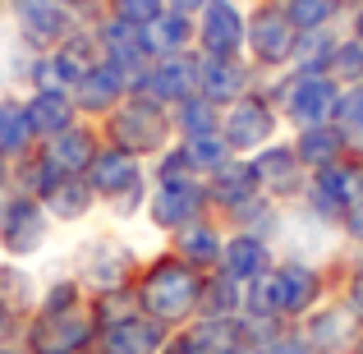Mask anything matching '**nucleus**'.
Masks as SVG:
<instances>
[{"label": "nucleus", "instance_id": "nucleus-1", "mask_svg": "<svg viewBox=\"0 0 363 354\" xmlns=\"http://www.w3.org/2000/svg\"><path fill=\"white\" fill-rule=\"evenodd\" d=\"M336 262V258H331ZM331 262H308V258L281 253L276 267L262 276L257 285H248V304L244 309H262L272 313L285 327H299L322 299L336 294V276H331Z\"/></svg>", "mask_w": 363, "mask_h": 354}, {"label": "nucleus", "instance_id": "nucleus-2", "mask_svg": "<svg viewBox=\"0 0 363 354\" xmlns=\"http://www.w3.org/2000/svg\"><path fill=\"white\" fill-rule=\"evenodd\" d=\"M203 281H207V272H198L184 258H175L170 248H161V253L143 258L133 294H138V309L147 313V318H157L161 327L179 331L203 309Z\"/></svg>", "mask_w": 363, "mask_h": 354}, {"label": "nucleus", "instance_id": "nucleus-3", "mask_svg": "<svg viewBox=\"0 0 363 354\" xmlns=\"http://www.w3.org/2000/svg\"><path fill=\"white\" fill-rule=\"evenodd\" d=\"M101 138H106L111 148L138 157V161H157L161 152L175 143V124H170L166 106H157V101L129 92V97L101 120Z\"/></svg>", "mask_w": 363, "mask_h": 354}, {"label": "nucleus", "instance_id": "nucleus-4", "mask_svg": "<svg viewBox=\"0 0 363 354\" xmlns=\"http://www.w3.org/2000/svg\"><path fill=\"white\" fill-rule=\"evenodd\" d=\"M267 92H272L276 111L285 120V133L294 129H313V124L336 120L340 106V83L331 74H303V70H285L276 79H267Z\"/></svg>", "mask_w": 363, "mask_h": 354}, {"label": "nucleus", "instance_id": "nucleus-5", "mask_svg": "<svg viewBox=\"0 0 363 354\" xmlns=\"http://www.w3.org/2000/svg\"><path fill=\"white\" fill-rule=\"evenodd\" d=\"M359 194H363V157L350 152V157L331 161L322 170H308V189L294 207H303L313 221H322L327 231L340 235V221H345V212L354 207Z\"/></svg>", "mask_w": 363, "mask_h": 354}, {"label": "nucleus", "instance_id": "nucleus-6", "mask_svg": "<svg viewBox=\"0 0 363 354\" xmlns=\"http://www.w3.org/2000/svg\"><path fill=\"white\" fill-rule=\"evenodd\" d=\"M138 248L120 235H92L79 244L74 253V276L88 294H111V290H129L138 281Z\"/></svg>", "mask_w": 363, "mask_h": 354}, {"label": "nucleus", "instance_id": "nucleus-7", "mask_svg": "<svg viewBox=\"0 0 363 354\" xmlns=\"http://www.w3.org/2000/svg\"><path fill=\"white\" fill-rule=\"evenodd\" d=\"M294 46H299V28L290 23L281 5H267V0H253L248 5V42L244 55L262 79H276V74L294 70Z\"/></svg>", "mask_w": 363, "mask_h": 354}, {"label": "nucleus", "instance_id": "nucleus-8", "mask_svg": "<svg viewBox=\"0 0 363 354\" xmlns=\"http://www.w3.org/2000/svg\"><path fill=\"white\" fill-rule=\"evenodd\" d=\"M281 133H285V120H281V111H276L272 92H267V79L221 111V138L230 143L235 157H253L267 143H276Z\"/></svg>", "mask_w": 363, "mask_h": 354}, {"label": "nucleus", "instance_id": "nucleus-9", "mask_svg": "<svg viewBox=\"0 0 363 354\" xmlns=\"http://www.w3.org/2000/svg\"><path fill=\"white\" fill-rule=\"evenodd\" d=\"M97 313H92V299L79 304V309L65 313H42L23 322V350L28 354H92L97 345Z\"/></svg>", "mask_w": 363, "mask_h": 354}, {"label": "nucleus", "instance_id": "nucleus-10", "mask_svg": "<svg viewBox=\"0 0 363 354\" xmlns=\"http://www.w3.org/2000/svg\"><path fill=\"white\" fill-rule=\"evenodd\" d=\"M5 14H9L14 37H18V42H23L33 55L65 46V42H69V37L83 28V18L74 14V9L55 5V0H9Z\"/></svg>", "mask_w": 363, "mask_h": 354}, {"label": "nucleus", "instance_id": "nucleus-11", "mask_svg": "<svg viewBox=\"0 0 363 354\" xmlns=\"http://www.w3.org/2000/svg\"><path fill=\"white\" fill-rule=\"evenodd\" d=\"M147 226L161 235H175L184 226L212 216V198H207V179H152L147 194Z\"/></svg>", "mask_w": 363, "mask_h": 354}, {"label": "nucleus", "instance_id": "nucleus-12", "mask_svg": "<svg viewBox=\"0 0 363 354\" xmlns=\"http://www.w3.org/2000/svg\"><path fill=\"white\" fill-rule=\"evenodd\" d=\"M51 226L55 221L42 207V198L18 194V189H9V194L0 198V248H5V258L23 262V258L42 253L46 239H51Z\"/></svg>", "mask_w": 363, "mask_h": 354}, {"label": "nucleus", "instance_id": "nucleus-13", "mask_svg": "<svg viewBox=\"0 0 363 354\" xmlns=\"http://www.w3.org/2000/svg\"><path fill=\"white\" fill-rule=\"evenodd\" d=\"M253 170H257V189L267 198H276L281 207H294L303 198V189H308V166L299 161L290 133H281L262 152H253Z\"/></svg>", "mask_w": 363, "mask_h": 354}, {"label": "nucleus", "instance_id": "nucleus-14", "mask_svg": "<svg viewBox=\"0 0 363 354\" xmlns=\"http://www.w3.org/2000/svg\"><path fill=\"white\" fill-rule=\"evenodd\" d=\"M133 92L157 106H179L184 97L198 92V51H184V55H157V60L143 70V79L133 83Z\"/></svg>", "mask_w": 363, "mask_h": 354}, {"label": "nucleus", "instance_id": "nucleus-15", "mask_svg": "<svg viewBox=\"0 0 363 354\" xmlns=\"http://www.w3.org/2000/svg\"><path fill=\"white\" fill-rule=\"evenodd\" d=\"M83 179L92 184V194H97L101 207H111V203H120L124 194H133V189H147V184H152L147 161L129 157V152L111 148V143H101V152L92 157V166H88V175H83Z\"/></svg>", "mask_w": 363, "mask_h": 354}, {"label": "nucleus", "instance_id": "nucleus-16", "mask_svg": "<svg viewBox=\"0 0 363 354\" xmlns=\"http://www.w3.org/2000/svg\"><path fill=\"white\" fill-rule=\"evenodd\" d=\"M299 336L308 341L313 354H350L363 336V322L331 294V299H322L318 309L299 322Z\"/></svg>", "mask_w": 363, "mask_h": 354}, {"label": "nucleus", "instance_id": "nucleus-17", "mask_svg": "<svg viewBox=\"0 0 363 354\" xmlns=\"http://www.w3.org/2000/svg\"><path fill=\"white\" fill-rule=\"evenodd\" d=\"M198 23V55H244L248 42V5L235 0H207Z\"/></svg>", "mask_w": 363, "mask_h": 354}, {"label": "nucleus", "instance_id": "nucleus-18", "mask_svg": "<svg viewBox=\"0 0 363 354\" xmlns=\"http://www.w3.org/2000/svg\"><path fill=\"white\" fill-rule=\"evenodd\" d=\"M262 83V74L248 65V55H198V92L216 106H230L244 92H253Z\"/></svg>", "mask_w": 363, "mask_h": 354}, {"label": "nucleus", "instance_id": "nucleus-19", "mask_svg": "<svg viewBox=\"0 0 363 354\" xmlns=\"http://www.w3.org/2000/svg\"><path fill=\"white\" fill-rule=\"evenodd\" d=\"M92 33H97L101 60H111L116 70L129 74V83H138L143 70L152 65V51H147L143 28L138 23H124V18H116V14H101V18H92Z\"/></svg>", "mask_w": 363, "mask_h": 354}, {"label": "nucleus", "instance_id": "nucleus-20", "mask_svg": "<svg viewBox=\"0 0 363 354\" xmlns=\"http://www.w3.org/2000/svg\"><path fill=\"white\" fill-rule=\"evenodd\" d=\"M129 92H133L129 74L116 70L111 60H97V65H92V70L69 88V97H74V106H79V116H83V120H97V124H101L124 97H129Z\"/></svg>", "mask_w": 363, "mask_h": 354}, {"label": "nucleus", "instance_id": "nucleus-21", "mask_svg": "<svg viewBox=\"0 0 363 354\" xmlns=\"http://www.w3.org/2000/svg\"><path fill=\"white\" fill-rule=\"evenodd\" d=\"M170 327H161L157 318H147V313H129V318H116L106 322V327L97 331V345L92 354H161L166 345Z\"/></svg>", "mask_w": 363, "mask_h": 354}, {"label": "nucleus", "instance_id": "nucleus-22", "mask_svg": "<svg viewBox=\"0 0 363 354\" xmlns=\"http://www.w3.org/2000/svg\"><path fill=\"white\" fill-rule=\"evenodd\" d=\"M262 194L257 189V170H253V157H230L225 166H216L212 175H207V198H212V216H230L240 212L244 203H253V198Z\"/></svg>", "mask_w": 363, "mask_h": 354}, {"label": "nucleus", "instance_id": "nucleus-23", "mask_svg": "<svg viewBox=\"0 0 363 354\" xmlns=\"http://www.w3.org/2000/svg\"><path fill=\"white\" fill-rule=\"evenodd\" d=\"M101 124L97 120H79V124H69L65 133H55V138H46L42 143V152H46V161H51L60 175H88V166H92V157L101 152Z\"/></svg>", "mask_w": 363, "mask_h": 354}, {"label": "nucleus", "instance_id": "nucleus-24", "mask_svg": "<svg viewBox=\"0 0 363 354\" xmlns=\"http://www.w3.org/2000/svg\"><path fill=\"white\" fill-rule=\"evenodd\" d=\"M225 235L230 231H225L221 216H203V221L166 235V248L175 258H184L189 267H198V272H216V267H221V253H225Z\"/></svg>", "mask_w": 363, "mask_h": 354}, {"label": "nucleus", "instance_id": "nucleus-25", "mask_svg": "<svg viewBox=\"0 0 363 354\" xmlns=\"http://www.w3.org/2000/svg\"><path fill=\"white\" fill-rule=\"evenodd\" d=\"M281 248L262 235H248V231H230L225 235V253H221V272L235 276L240 285H257L267 272L276 267Z\"/></svg>", "mask_w": 363, "mask_h": 354}, {"label": "nucleus", "instance_id": "nucleus-26", "mask_svg": "<svg viewBox=\"0 0 363 354\" xmlns=\"http://www.w3.org/2000/svg\"><path fill=\"white\" fill-rule=\"evenodd\" d=\"M23 106H28V120H33V129H37V138H42V143L83 120L69 92H55V88H33L23 97Z\"/></svg>", "mask_w": 363, "mask_h": 354}, {"label": "nucleus", "instance_id": "nucleus-27", "mask_svg": "<svg viewBox=\"0 0 363 354\" xmlns=\"http://www.w3.org/2000/svg\"><path fill=\"white\" fill-rule=\"evenodd\" d=\"M42 207L51 212L55 226H74V221H88L101 203H97V194H92V184L83 175H60L55 189L42 198Z\"/></svg>", "mask_w": 363, "mask_h": 354}, {"label": "nucleus", "instance_id": "nucleus-28", "mask_svg": "<svg viewBox=\"0 0 363 354\" xmlns=\"http://www.w3.org/2000/svg\"><path fill=\"white\" fill-rule=\"evenodd\" d=\"M143 37H147L152 60H157V55H184V51H198V23H194L189 14H175V9H161V14L152 18L147 28H143Z\"/></svg>", "mask_w": 363, "mask_h": 354}, {"label": "nucleus", "instance_id": "nucleus-29", "mask_svg": "<svg viewBox=\"0 0 363 354\" xmlns=\"http://www.w3.org/2000/svg\"><path fill=\"white\" fill-rule=\"evenodd\" d=\"M42 148V138H37V129H33V120H28V106H23V97H0V157H9V161H23L28 152H37Z\"/></svg>", "mask_w": 363, "mask_h": 354}, {"label": "nucleus", "instance_id": "nucleus-30", "mask_svg": "<svg viewBox=\"0 0 363 354\" xmlns=\"http://www.w3.org/2000/svg\"><path fill=\"white\" fill-rule=\"evenodd\" d=\"M290 143H294V152H299V161L308 170H322V166H331V161L350 157V143H345V133L336 129V120L313 124V129H294Z\"/></svg>", "mask_w": 363, "mask_h": 354}, {"label": "nucleus", "instance_id": "nucleus-31", "mask_svg": "<svg viewBox=\"0 0 363 354\" xmlns=\"http://www.w3.org/2000/svg\"><path fill=\"white\" fill-rule=\"evenodd\" d=\"M285 212H290V207H281L276 198L257 194L253 203H244L240 212H230V216H225V231H248V235H262V239H272V244H281Z\"/></svg>", "mask_w": 363, "mask_h": 354}, {"label": "nucleus", "instance_id": "nucleus-32", "mask_svg": "<svg viewBox=\"0 0 363 354\" xmlns=\"http://www.w3.org/2000/svg\"><path fill=\"white\" fill-rule=\"evenodd\" d=\"M248 304V285H240L235 276H225L221 267L216 272H207L203 281V309H198V318H240Z\"/></svg>", "mask_w": 363, "mask_h": 354}, {"label": "nucleus", "instance_id": "nucleus-33", "mask_svg": "<svg viewBox=\"0 0 363 354\" xmlns=\"http://www.w3.org/2000/svg\"><path fill=\"white\" fill-rule=\"evenodd\" d=\"M170 124H175V138H207V133H221V106L207 101L203 92L184 97L179 106H170Z\"/></svg>", "mask_w": 363, "mask_h": 354}, {"label": "nucleus", "instance_id": "nucleus-34", "mask_svg": "<svg viewBox=\"0 0 363 354\" xmlns=\"http://www.w3.org/2000/svg\"><path fill=\"white\" fill-rule=\"evenodd\" d=\"M281 9L299 33H313V28H345L354 0H285Z\"/></svg>", "mask_w": 363, "mask_h": 354}, {"label": "nucleus", "instance_id": "nucleus-35", "mask_svg": "<svg viewBox=\"0 0 363 354\" xmlns=\"http://www.w3.org/2000/svg\"><path fill=\"white\" fill-rule=\"evenodd\" d=\"M345 28H313V33H299V46H294V70L303 74H327L331 55H336Z\"/></svg>", "mask_w": 363, "mask_h": 354}, {"label": "nucleus", "instance_id": "nucleus-36", "mask_svg": "<svg viewBox=\"0 0 363 354\" xmlns=\"http://www.w3.org/2000/svg\"><path fill=\"white\" fill-rule=\"evenodd\" d=\"M0 299L9 304V309L18 313V318H33L37 313V299H42V290H37V281H33V272L28 267H18V262H0Z\"/></svg>", "mask_w": 363, "mask_h": 354}, {"label": "nucleus", "instance_id": "nucleus-37", "mask_svg": "<svg viewBox=\"0 0 363 354\" xmlns=\"http://www.w3.org/2000/svg\"><path fill=\"white\" fill-rule=\"evenodd\" d=\"M331 276H336V299L363 322V253H350L345 248V253L331 262Z\"/></svg>", "mask_w": 363, "mask_h": 354}, {"label": "nucleus", "instance_id": "nucleus-38", "mask_svg": "<svg viewBox=\"0 0 363 354\" xmlns=\"http://www.w3.org/2000/svg\"><path fill=\"white\" fill-rule=\"evenodd\" d=\"M184 152H189V166H194V175H212L216 166H225V161L235 157L230 143L221 138V133H207V138H184Z\"/></svg>", "mask_w": 363, "mask_h": 354}, {"label": "nucleus", "instance_id": "nucleus-39", "mask_svg": "<svg viewBox=\"0 0 363 354\" xmlns=\"http://www.w3.org/2000/svg\"><path fill=\"white\" fill-rule=\"evenodd\" d=\"M336 129L345 133L350 152H363V83L340 92V106H336Z\"/></svg>", "mask_w": 363, "mask_h": 354}, {"label": "nucleus", "instance_id": "nucleus-40", "mask_svg": "<svg viewBox=\"0 0 363 354\" xmlns=\"http://www.w3.org/2000/svg\"><path fill=\"white\" fill-rule=\"evenodd\" d=\"M331 79L340 83V88H354V83H363V42L359 37H340V46H336V55H331Z\"/></svg>", "mask_w": 363, "mask_h": 354}, {"label": "nucleus", "instance_id": "nucleus-41", "mask_svg": "<svg viewBox=\"0 0 363 354\" xmlns=\"http://www.w3.org/2000/svg\"><path fill=\"white\" fill-rule=\"evenodd\" d=\"M161 9H166V0H106V14L124 18V23H138V28H147Z\"/></svg>", "mask_w": 363, "mask_h": 354}, {"label": "nucleus", "instance_id": "nucleus-42", "mask_svg": "<svg viewBox=\"0 0 363 354\" xmlns=\"http://www.w3.org/2000/svg\"><path fill=\"white\" fill-rule=\"evenodd\" d=\"M340 244H345L350 253H363V194L354 198V207H350L345 221H340Z\"/></svg>", "mask_w": 363, "mask_h": 354}, {"label": "nucleus", "instance_id": "nucleus-43", "mask_svg": "<svg viewBox=\"0 0 363 354\" xmlns=\"http://www.w3.org/2000/svg\"><path fill=\"white\" fill-rule=\"evenodd\" d=\"M257 354H313L308 341L299 336V327H285L281 336H272L267 345H257Z\"/></svg>", "mask_w": 363, "mask_h": 354}, {"label": "nucleus", "instance_id": "nucleus-44", "mask_svg": "<svg viewBox=\"0 0 363 354\" xmlns=\"http://www.w3.org/2000/svg\"><path fill=\"white\" fill-rule=\"evenodd\" d=\"M161 354H212V350H207L203 341L194 336V327H179V331H170V336H166Z\"/></svg>", "mask_w": 363, "mask_h": 354}, {"label": "nucleus", "instance_id": "nucleus-45", "mask_svg": "<svg viewBox=\"0 0 363 354\" xmlns=\"http://www.w3.org/2000/svg\"><path fill=\"white\" fill-rule=\"evenodd\" d=\"M55 5L74 9V14H79L83 23H92V18H101V14H106V0H55Z\"/></svg>", "mask_w": 363, "mask_h": 354}, {"label": "nucleus", "instance_id": "nucleus-46", "mask_svg": "<svg viewBox=\"0 0 363 354\" xmlns=\"http://www.w3.org/2000/svg\"><path fill=\"white\" fill-rule=\"evenodd\" d=\"M14 331L23 336V318H18V313L0 299V345H9V341H14Z\"/></svg>", "mask_w": 363, "mask_h": 354}, {"label": "nucleus", "instance_id": "nucleus-47", "mask_svg": "<svg viewBox=\"0 0 363 354\" xmlns=\"http://www.w3.org/2000/svg\"><path fill=\"white\" fill-rule=\"evenodd\" d=\"M203 5H207V0H166V9H175V14H189V18L203 14Z\"/></svg>", "mask_w": 363, "mask_h": 354}, {"label": "nucleus", "instance_id": "nucleus-48", "mask_svg": "<svg viewBox=\"0 0 363 354\" xmlns=\"http://www.w3.org/2000/svg\"><path fill=\"white\" fill-rule=\"evenodd\" d=\"M345 33L363 42V0H354V9H350V18H345Z\"/></svg>", "mask_w": 363, "mask_h": 354}, {"label": "nucleus", "instance_id": "nucleus-49", "mask_svg": "<svg viewBox=\"0 0 363 354\" xmlns=\"http://www.w3.org/2000/svg\"><path fill=\"white\" fill-rule=\"evenodd\" d=\"M9 189H14V161H9V157H0V198H5Z\"/></svg>", "mask_w": 363, "mask_h": 354}, {"label": "nucleus", "instance_id": "nucleus-50", "mask_svg": "<svg viewBox=\"0 0 363 354\" xmlns=\"http://www.w3.org/2000/svg\"><path fill=\"white\" fill-rule=\"evenodd\" d=\"M225 354H257V345H235V350H225Z\"/></svg>", "mask_w": 363, "mask_h": 354}, {"label": "nucleus", "instance_id": "nucleus-51", "mask_svg": "<svg viewBox=\"0 0 363 354\" xmlns=\"http://www.w3.org/2000/svg\"><path fill=\"white\" fill-rule=\"evenodd\" d=\"M0 354H23V350H9V345H0Z\"/></svg>", "mask_w": 363, "mask_h": 354}, {"label": "nucleus", "instance_id": "nucleus-52", "mask_svg": "<svg viewBox=\"0 0 363 354\" xmlns=\"http://www.w3.org/2000/svg\"><path fill=\"white\" fill-rule=\"evenodd\" d=\"M350 354H363V336H359V345H354V350H350Z\"/></svg>", "mask_w": 363, "mask_h": 354}, {"label": "nucleus", "instance_id": "nucleus-53", "mask_svg": "<svg viewBox=\"0 0 363 354\" xmlns=\"http://www.w3.org/2000/svg\"><path fill=\"white\" fill-rule=\"evenodd\" d=\"M267 5H285V0H267Z\"/></svg>", "mask_w": 363, "mask_h": 354}, {"label": "nucleus", "instance_id": "nucleus-54", "mask_svg": "<svg viewBox=\"0 0 363 354\" xmlns=\"http://www.w3.org/2000/svg\"><path fill=\"white\" fill-rule=\"evenodd\" d=\"M235 5H253V0H235Z\"/></svg>", "mask_w": 363, "mask_h": 354}, {"label": "nucleus", "instance_id": "nucleus-55", "mask_svg": "<svg viewBox=\"0 0 363 354\" xmlns=\"http://www.w3.org/2000/svg\"><path fill=\"white\" fill-rule=\"evenodd\" d=\"M5 5H9V0H0V9H5Z\"/></svg>", "mask_w": 363, "mask_h": 354}, {"label": "nucleus", "instance_id": "nucleus-56", "mask_svg": "<svg viewBox=\"0 0 363 354\" xmlns=\"http://www.w3.org/2000/svg\"><path fill=\"white\" fill-rule=\"evenodd\" d=\"M359 157H363V152H359Z\"/></svg>", "mask_w": 363, "mask_h": 354}]
</instances>
